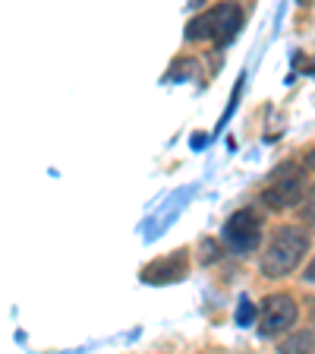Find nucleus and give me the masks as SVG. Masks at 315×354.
Wrapping results in <instances>:
<instances>
[{"mask_svg": "<svg viewBox=\"0 0 315 354\" xmlns=\"http://www.w3.org/2000/svg\"><path fill=\"white\" fill-rule=\"evenodd\" d=\"M306 250H309V237H306V231L284 225V228L274 231L272 243L265 247L262 272L268 275V279H281V275H290V272L296 269V266L303 263Z\"/></svg>", "mask_w": 315, "mask_h": 354, "instance_id": "1", "label": "nucleus"}, {"mask_svg": "<svg viewBox=\"0 0 315 354\" xmlns=\"http://www.w3.org/2000/svg\"><path fill=\"white\" fill-rule=\"evenodd\" d=\"M240 22H243V13L236 3H221V7L196 16V19L186 26V38L212 35L218 44H230L236 38V32H240Z\"/></svg>", "mask_w": 315, "mask_h": 354, "instance_id": "2", "label": "nucleus"}, {"mask_svg": "<svg viewBox=\"0 0 315 354\" xmlns=\"http://www.w3.org/2000/svg\"><path fill=\"white\" fill-rule=\"evenodd\" d=\"M262 241V221H258L256 209H240L227 218L224 225V243H227L234 253H250L258 247Z\"/></svg>", "mask_w": 315, "mask_h": 354, "instance_id": "3", "label": "nucleus"}, {"mask_svg": "<svg viewBox=\"0 0 315 354\" xmlns=\"http://www.w3.org/2000/svg\"><path fill=\"white\" fill-rule=\"evenodd\" d=\"M296 323V301L290 295H272L262 304V319H258V332L262 335H278L287 332Z\"/></svg>", "mask_w": 315, "mask_h": 354, "instance_id": "4", "label": "nucleus"}, {"mask_svg": "<svg viewBox=\"0 0 315 354\" xmlns=\"http://www.w3.org/2000/svg\"><path fill=\"white\" fill-rule=\"evenodd\" d=\"M284 168H287V177H281V171H274L272 184L262 190V203L268 209H287L294 206L296 196H300V187H303L300 168H290V165H284Z\"/></svg>", "mask_w": 315, "mask_h": 354, "instance_id": "5", "label": "nucleus"}, {"mask_svg": "<svg viewBox=\"0 0 315 354\" xmlns=\"http://www.w3.org/2000/svg\"><path fill=\"white\" fill-rule=\"evenodd\" d=\"M186 272H190V257H186V250H176L170 257L152 259L142 269V281L145 285H176L186 279Z\"/></svg>", "mask_w": 315, "mask_h": 354, "instance_id": "6", "label": "nucleus"}, {"mask_svg": "<svg viewBox=\"0 0 315 354\" xmlns=\"http://www.w3.org/2000/svg\"><path fill=\"white\" fill-rule=\"evenodd\" d=\"M190 196H192V187H183V190H176L174 196L164 203L161 212H158V215H154V218L145 225V231H148L145 237H148V241H154V237L161 234V231H167L170 225L180 218V212H183V206H186V199H190Z\"/></svg>", "mask_w": 315, "mask_h": 354, "instance_id": "7", "label": "nucleus"}, {"mask_svg": "<svg viewBox=\"0 0 315 354\" xmlns=\"http://www.w3.org/2000/svg\"><path fill=\"white\" fill-rule=\"evenodd\" d=\"M278 351L281 354H315V332L312 329L290 332L287 339L278 342Z\"/></svg>", "mask_w": 315, "mask_h": 354, "instance_id": "8", "label": "nucleus"}, {"mask_svg": "<svg viewBox=\"0 0 315 354\" xmlns=\"http://www.w3.org/2000/svg\"><path fill=\"white\" fill-rule=\"evenodd\" d=\"M252 317H256V307H252V304L243 297V301H240V310H236V323H240V326H250Z\"/></svg>", "mask_w": 315, "mask_h": 354, "instance_id": "9", "label": "nucleus"}, {"mask_svg": "<svg viewBox=\"0 0 315 354\" xmlns=\"http://www.w3.org/2000/svg\"><path fill=\"white\" fill-rule=\"evenodd\" d=\"M202 250H205V257H202V259H205V263H212V259H218V250H212V241H205V243H202Z\"/></svg>", "mask_w": 315, "mask_h": 354, "instance_id": "10", "label": "nucleus"}, {"mask_svg": "<svg viewBox=\"0 0 315 354\" xmlns=\"http://www.w3.org/2000/svg\"><path fill=\"white\" fill-rule=\"evenodd\" d=\"M306 281L309 285H315V257H312V263L306 266Z\"/></svg>", "mask_w": 315, "mask_h": 354, "instance_id": "11", "label": "nucleus"}, {"mask_svg": "<svg viewBox=\"0 0 315 354\" xmlns=\"http://www.w3.org/2000/svg\"><path fill=\"white\" fill-rule=\"evenodd\" d=\"M306 215L315 221V190H312V196H309V209H306Z\"/></svg>", "mask_w": 315, "mask_h": 354, "instance_id": "12", "label": "nucleus"}, {"mask_svg": "<svg viewBox=\"0 0 315 354\" xmlns=\"http://www.w3.org/2000/svg\"><path fill=\"white\" fill-rule=\"evenodd\" d=\"M309 165H315V152H312V155H309Z\"/></svg>", "mask_w": 315, "mask_h": 354, "instance_id": "13", "label": "nucleus"}]
</instances>
